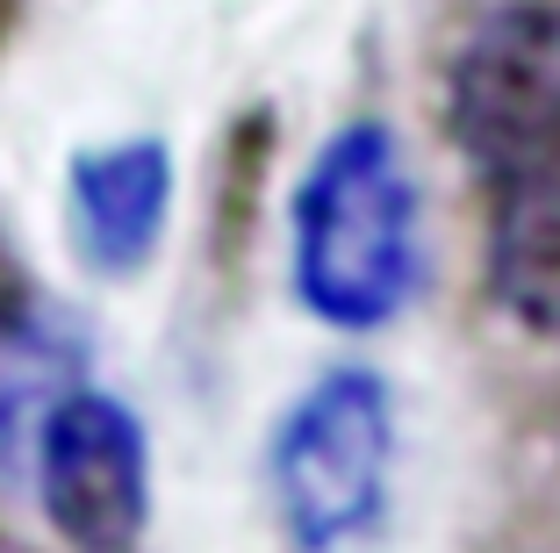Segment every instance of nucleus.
Segmentation results:
<instances>
[{"label": "nucleus", "instance_id": "obj_6", "mask_svg": "<svg viewBox=\"0 0 560 553\" xmlns=\"http://www.w3.org/2000/svg\"><path fill=\"white\" fill-rule=\"evenodd\" d=\"M86 381V324L36 295L30 280H0V468L22 460L50 403Z\"/></svg>", "mask_w": 560, "mask_h": 553}, {"label": "nucleus", "instance_id": "obj_5", "mask_svg": "<svg viewBox=\"0 0 560 553\" xmlns=\"http://www.w3.org/2000/svg\"><path fill=\"white\" fill-rule=\"evenodd\" d=\"M173 151L159 137H108L66 159V238L94 280H137L165 244Z\"/></svg>", "mask_w": 560, "mask_h": 553}, {"label": "nucleus", "instance_id": "obj_1", "mask_svg": "<svg viewBox=\"0 0 560 553\" xmlns=\"http://www.w3.org/2000/svg\"><path fill=\"white\" fill-rule=\"evenodd\" d=\"M445 137L481 195L495 310L560 345V0L495 8L460 36Z\"/></svg>", "mask_w": 560, "mask_h": 553}, {"label": "nucleus", "instance_id": "obj_4", "mask_svg": "<svg viewBox=\"0 0 560 553\" xmlns=\"http://www.w3.org/2000/svg\"><path fill=\"white\" fill-rule=\"evenodd\" d=\"M36 504L66 553H144L151 532V431L122 395L66 389L30 431Z\"/></svg>", "mask_w": 560, "mask_h": 553}, {"label": "nucleus", "instance_id": "obj_7", "mask_svg": "<svg viewBox=\"0 0 560 553\" xmlns=\"http://www.w3.org/2000/svg\"><path fill=\"white\" fill-rule=\"evenodd\" d=\"M0 553H30V546H22V539H8V532H0Z\"/></svg>", "mask_w": 560, "mask_h": 553}, {"label": "nucleus", "instance_id": "obj_3", "mask_svg": "<svg viewBox=\"0 0 560 553\" xmlns=\"http://www.w3.org/2000/svg\"><path fill=\"white\" fill-rule=\"evenodd\" d=\"M273 518L295 553H346L381 532L396 482V389L346 359L324 367L266 439Z\"/></svg>", "mask_w": 560, "mask_h": 553}, {"label": "nucleus", "instance_id": "obj_2", "mask_svg": "<svg viewBox=\"0 0 560 553\" xmlns=\"http://www.w3.org/2000/svg\"><path fill=\"white\" fill-rule=\"evenodd\" d=\"M288 280L330 331H388L424 288V195L381 115H352L310 151L288 195Z\"/></svg>", "mask_w": 560, "mask_h": 553}]
</instances>
